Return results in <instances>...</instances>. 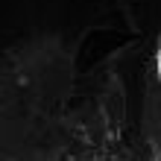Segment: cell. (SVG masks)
<instances>
[{
  "instance_id": "1",
  "label": "cell",
  "mask_w": 161,
  "mask_h": 161,
  "mask_svg": "<svg viewBox=\"0 0 161 161\" xmlns=\"http://www.w3.org/2000/svg\"><path fill=\"white\" fill-rule=\"evenodd\" d=\"M155 76L161 82V44H158V50H155Z\"/></svg>"
}]
</instances>
